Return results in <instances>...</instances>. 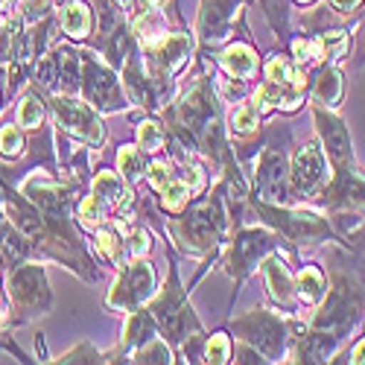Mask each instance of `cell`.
Here are the masks:
<instances>
[{
  "instance_id": "6da1fadb",
  "label": "cell",
  "mask_w": 365,
  "mask_h": 365,
  "mask_svg": "<svg viewBox=\"0 0 365 365\" xmlns=\"http://www.w3.org/2000/svg\"><path fill=\"white\" fill-rule=\"evenodd\" d=\"M152 287H155V278H152L149 263H135L123 272V278L117 281V287L111 292V304H117V307H138L140 301H146L152 295Z\"/></svg>"
},
{
  "instance_id": "7a4b0ae2",
  "label": "cell",
  "mask_w": 365,
  "mask_h": 365,
  "mask_svg": "<svg viewBox=\"0 0 365 365\" xmlns=\"http://www.w3.org/2000/svg\"><path fill=\"white\" fill-rule=\"evenodd\" d=\"M56 114L58 120L65 123L68 132L91 140V143H100L103 140V126H100V120L97 114L91 111L85 103H76V100H68V97H58L56 100Z\"/></svg>"
},
{
  "instance_id": "3957f363",
  "label": "cell",
  "mask_w": 365,
  "mask_h": 365,
  "mask_svg": "<svg viewBox=\"0 0 365 365\" xmlns=\"http://www.w3.org/2000/svg\"><path fill=\"white\" fill-rule=\"evenodd\" d=\"M327 178V167H324V155L319 152V146H304L295 155V167H292V185L298 193H313L324 185Z\"/></svg>"
},
{
  "instance_id": "277c9868",
  "label": "cell",
  "mask_w": 365,
  "mask_h": 365,
  "mask_svg": "<svg viewBox=\"0 0 365 365\" xmlns=\"http://www.w3.org/2000/svg\"><path fill=\"white\" fill-rule=\"evenodd\" d=\"M319 129H322V138H324V146H327V152H330V158L339 161V164H345V161L351 158V138H348L345 126L339 123L336 117L319 114Z\"/></svg>"
},
{
  "instance_id": "5b68a950",
  "label": "cell",
  "mask_w": 365,
  "mask_h": 365,
  "mask_svg": "<svg viewBox=\"0 0 365 365\" xmlns=\"http://www.w3.org/2000/svg\"><path fill=\"white\" fill-rule=\"evenodd\" d=\"M190 53V38L187 36H164L155 50V65L161 73H173L175 68L185 65V58Z\"/></svg>"
},
{
  "instance_id": "8992f818",
  "label": "cell",
  "mask_w": 365,
  "mask_h": 365,
  "mask_svg": "<svg viewBox=\"0 0 365 365\" xmlns=\"http://www.w3.org/2000/svg\"><path fill=\"white\" fill-rule=\"evenodd\" d=\"M222 68L231 73V76H240V79H246L257 71V56L252 47L246 44H231L225 53H222Z\"/></svg>"
},
{
  "instance_id": "52a82bcc",
  "label": "cell",
  "mask_w": 365,
  "mask_h": 365,
  "mask_svg": "<svg viewBox=\"0 0 365 365\" xmlns=\"http://www.w3.org/2000/svg\"><path fill=\"white\" fill-rule=\"evenodd\" d=\"M94 196L108 210H114V207H120L126 202V187H123V181H120L114 173H100L97 181H94Z\"/></svg>"
},
{
  "instance_id": "ba28073f",
  "label": "cell",
  "mask_w": 365,
  "mask_h": 365,
  "mask_svg": "<svg viewBox=\"0 0 365 365\" xmlns=\"http://www.w3.org/2000/svg\"><path fill=\"white\" fill-rule=\"evenodd\" d=\"M354 322V307H351V298L339 289L336 295L330 298V304L324 307V313L319 316L322 327H336V324H351Z\"/></svg>"
},
{
  "instance_id": "9c48e42d",
  "label": "cell",
  "mask_w": 365,
  "mask_h": 365,
  "mask_svg": "<svg viewBox=\"0 0 365 365\" xmlns=\"http://www.w3.org/2000/svg\"><path fill=\"white\" fill-rule=\"evenodd\" d=\"M62 26H65V33L73 36V38H82L88 36V29H91V12L85 4H68L65 12H62Z\"/></svg>"
},
{
  "instance_id": "30bf717a",
  "label": "cell",
  "mask_w": 365,
  "mask_h": 365,
  "mask_svg": "<svg viewBox=\"0 0 365 365\" xmlns=\"http://www.w3.org/2000/svg\"><path fill=\"white\" fill-rule=\"evenodd\" d=\"M322 292H324V278H322V272L319 269H313V266H307L298 275V295L307 301V304H313V301H319L322 298Z\"/></svg>"
},
{
  "instance_id": "8fae6325",
  "label": "cell",
  "mask_w": 365,
  "mask_h": 365,
  "mask_svg": "<svg viewBox=\"0 0 365 365\" xmlns=\"http://www.w3.org/2000/svg\"><path fill=\"white\" fill-rule=\"evenodd\" d=\"M339 94H342V79H339V73H336V71H324V73L319 76V82H316V100L324 103V106H333V103L339 100Z\"/></svg>"
},
{
  "instance_id": "7c38bea8",
  "label": "cell",
  "mask_w": 365,
  "mask_h": 365,
  "mask_svg": "<svg viewBox=\"0 0 365 365\" xmlns=\"http://www.w3.org/2000/svg\"><path fill=\"white\" fill-rule=\"evenodd\" d=\"M266 275H269V287H272V295H275L278 301H287L292 292V287H289V275H287V269H284V263H278V260H272V263H266Z\"/></svg>"
},
{
  "instance_id": "4fadbf2b",
  "label": "cell",
  "mask_w": 365,
  "mask_h": 365,
  "mask_svg": "<svg viewBox=\"0 0 365 365\" xmlns=\"http://www.w3.org/2000/svg\"><path fill=\"white\" fill-rule=\"evenodd\" d=\"M117 170L123 173L129 181H138L143 175V161H140V152L132 146H123L117 152Z\"/></svg>"
},
{
  "instance_id": "5bb4252c",
  "label": "cell",
  "mask_w": 365,
  "mask_h": 365,
  "mask_svg": "<svg viewBox=\"0 0 365 365\" xmlns=\"http://www.w3.org/2000/svg\"><path fill=\"white\" fill-rule=\"evenodd\" d=\"M161 193H164V207L167 210H181L187 205V199H190V187L185 185V181H175V178L170 181Z\"/></svg>"
},
{
  "instance_id": "9a60e30c",
  "label": "cell",
  "mask_w": 365,
  "mask_h": 365,
  "mask_svg": "<svg viewBox=\"0 0 365 365\" xmlns=\"http://www.w3.org/2000/svg\"><path fill=\"white\" fill-rule=\"evenodd\" d=\"M138 143L143 152H158L164 146V129L158 123H140L138 129Z\"/></svg>"
},
{
  "instance_id": "2e32d148",
  "label": "cell",
  "mask_w": 365,
  "mask_h": 365,
  "mask_svg": "<svg viewBox=\"0 0 365 365\" xmlns=\"http://www.w3.org/2000/svg\"><path fill=\"white\" fill-rule=\"evenodd\" d=\"M231 126H234L240 135L255 132V126H257V106L242 103V106L234 111V117H231Z\"/></svg>"
},
{
  "instance_id": "e0dca14e",
  "label": "cell",
  "mask_w": 365,
  "mask_h": 365,
  "mask_svg": "<svg viewBox=\"0 0 365 365\" xmlns=\"http://www.w3.org/2000/svg\"><path fill=\"white\" fill-rule=\"evenodd\" d=\"M97 249H100L111 263H120V260H123V240H120L114 231H100V237H97Z\"/></svg>"
},
{
  "instance_id": "ac0fdd59",
  "label": "cell",
  "mask_w": 365,
  "mask_h": 365,
  "mask_svg": "<svg viewBox=\"0 0 365 365\" xmlns=\"http://www.w3.org/2000/svg\"><path fill=\"white\" fill-rule=\"evenodd\" d=\"M106 205L97 199V196H88L85 202H82V222L88 225V228H94V225H100L103 220H106Z\"/></svg>"
},
{
  "instance_id": "d6986e66",
  "label": "cell",
  "mask_w": 365,
  "mask_h": 365,
  "mask_svg": "<svg viewBox=\"0 0 365 365\" xmlns=\"http://www.w3.org/2000/svg\"><path fill=\"white\" fill-rule=\"evenodd\" d=\"M41 117H44V108L36 100H24L18 106V120H21V126H26V129H36L41 123Z\"/></svg>"
},
{
  "instance_id": "ffe728a7",
  "label": "cell",
  "mask_w": 365,
  "mask_h": 365,
  "mask_svg": "<svg viewBox=\"0 0 365 365\" xmlns=\"http://www.w3.org/2000/svg\"><path fill=\"white\" fill-rule=\"evenodd\" d=\"M21 146H24V135L18 132V126L0 129V152H4V155H18Z\"/></svg>"
},
{
  "instance_id": "44dd1931",
  "label": "cell",
  "mask_w": 365,
  "mask_h": 365,
  "mask_svg": "<svg viewBox=\"0 0 365 365\" xmlns=\"http://www.w3.org/2000/svg\"><path fill=\"white\" fill-rule=\"evenodd\" d=\"M228 356H231L228 336H222V333H217V336L207 342V362H217V365H222V362H228Z\"/></svg>"
},
{
  "instance_id": "7402d4cb",
  "label": "cell",
  "mask_w": 365,
  "mask_h": 365,
  "mask_svg": "<svg viewBox=\"0 0 365 365\" xmlns=\"http://www.w3.org/2000/svg\"><path fill=\"white\" fill-rule=\"evenodd\" d=\"M138 359L140 362H170V351L164 342H152L149 348L138 351Z\"/></svg>"
},
{
  "instance_id": "603a6c76",
  "label": "cell",
  "mask_w": 365,
  "mask_h": 365,
  "mask_svg": "<svg viewBox=\"0 0 365 365\" xmlns=\"http://www.w3.org/2000/svg\"><path fill=\"white\" fill-rule=\"evenodd\" d=\"M149 249V237L143 234V231H135L132 237H129V252L132 255H143Z\"/></svg>"
},
{
  "instance_id": "cb8c5ba5",
  "label": "cell",
  "mask_w": 365,
  "mask_h": 365,
  "mask_svg": "<svg viewBox=\"0 0 365 365\" xmlns=\"http://www.w3.org/2000/svg\"><path fill=\"white\" fill-rule=\"evenodd\" d=\"M351 362H356V365H362V362H365V342H359V345L354 348V354H351Z\"/></svg>"
},
{
  "instance_id": "d4e9b609",
  "label": "cell",
  "mask_w": 365,
  "mask_h": 365,
  "mask_svg": "<svg viewBox=\"0 0 365 365\" xmlns=\"http://www.w3.org/2000/svg\"><path fill=\"white\" fill-rule=\"evenodd\" d=\"M333 6L342 9V12H348V9H356V6H359V0H333Z\"/></svg>"
},
{
  "instance_id": "484cf974",
  "label": "cell",
  "mask_w": 365,
  "mask_h": 365,
  "mask_svg": "<svg viewBox=\"0 0 365 365\" xmlns=\"http://www.w3.org/2000/svg\"><path fill=\"white\" fill-rule=\"evenodd\" d=\"M114 4H117V6H123V9H132L135 0H114Z\"/></svg>"
},
{
  "instance_id": "4316f807",
  "label": "cell",
  "mask_w": 365,
  "mask_h": 365,
  "mask_svg": "<svg viewBox=\"0 0 365 365\" xmlns=\"http://www.w3.org/2000/svg\"><path fill=\"white\" fill-rule=\"evenodd\" d=\"M298 4H310V0H298Z\"/></svg>"
}]
</instances>
